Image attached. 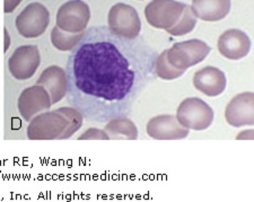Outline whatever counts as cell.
Instances as JSON below:
<instances>
[{"instance_id": "1", "label": "cell", "mask_w": 254, "mask_h": 202, "mask_svg": "<svg viewBox=\"0 0 254 202\" xmlns=\"http://www.w3.org/2000/svg\"><path fill=\"white\" fill-rule=\"evenodd\" d=\"M157 56L139 36L128 40L113 34L108 26L89 27L67 61L68 103L91 122L128 117L156 78Z\"/></svg>"}, {"instance_id": "2", "label": "cell", "mask_w": 254, "mask_h": 202, "mask_svg": "<svg viewBox=\"0 0 254 202\" xmlns=\"http://www.w3.org/2000/svg\"><path fill=\"white\" fill-rule=\"evenodd\" d=\"M175 117L186 129L203 131L212 125L215 114L211 106L201 98L189 97L181 102Z\"/></svg>"}, {"instance_id": "3", "label": "cell", "mask_w": 254, "mask_h": 202, "mask_svg": "<svg viewBox=\"0 0 254 202\" xmlns=\"http://www.w3.org/2000/svg\"><path fill=\"white\" fill-rule=\"evenodd\" d=\"M211 48L201 40L192 39L175 43L167 49L166 58L172 67L186 71L206 59Z\"/></svg>"}, {"instance_id": "4", "label": "cell", "mask_w": 254, "mask_h": 202, "mask_svg": "<svg viewBox=\"0 0 254 202\" xmlns=\"http://www.w3.org/2000/svg\"><path fill=\"white\" fill-rule=\"evenodd\" d=\"M68 127V119L58 110L46 111L32 119L26 135L30 140H60Z\"/></svg>"}, {"instance_id": "5", "label": "cell", "mask_w": 254, "mask_h": 202, "mask_svg": "<svg viewBox=\"0 0 254 202\" xmlns=\"http://www.w3.org/2000/svg\"><path fill=\"white\" fill-rule=\"evenodd\" d=\"M108 27L113 34L133 40L140 34L141 22L136 8L125 2L111 7L108 15Z\"/></svg>"}, {"instance_id": "6", "label": "cell", "mask_w": 254, "mask_h": 202, "mask_svg": "<svg viewBox=\"0 0 254 202\" xmlns=\"http://www.w3.org/2000/svg\"><path fill=\"white\" fill-rule=\"evenodd\" d=\"M50 24V13L40 2H31L15 19L16 30L23 38L35 39L46 33Z\"/></svg>"}, {"instance_id": "7", "label": "cell", "mask_w": 254, "mask_h": 202, "mask_svg": "<svg viewBox=\"0 0 254 202\" xmlns=\"http://www.w3.org/2000/svg\"><path fill=\"white\" fill-rule=\"evenodd\" d=\"M91 20V8L83 0H68L59 7L56 26L67 33L85 32Z\"/></svg>"}, {"instance_id": "8", "label": "cell", "mask_w": 254, "mask_h": 202, "mask_svg": "<svg viewBox=\"0 0 254 202\" xmlns=\"http://www.w3.org/2000/svg\"><path fill=\"white\" fill-rule=\"evenodd\" d=\"M186 7L187 3L176 0H151L145 8V17L150 26L166 31L179 22Z\"/></svg>"}, {"instance_id": "9", "label": "cell", "mask_w": 254, "mask_h": 202, "mask_svg": "<svg viewBox=\"0 0 254 202\" xmlns=\"http://www.w3.org/2000/svg\"><path fill=\"white\" fill-rule=\"evenodd\" d=\"M10 75L17 80H27L35 75L41 65V53L34 44L18 47L8 59Z\"/></svg>"}, {"instance_id": "10", "label": "cell", "mask_w": 254, "mask_h": 202, "mask_svg": "<svg viewBox=\"0 0 254 202\" xmlns=\"http://www.w3.org/2000/svg\"><path fill=\"white\" fill-rule=\"evenodd\" d=\"M51 106L50 94L40 85H34L24 89L17 101L18 112L27 122H30L38 114L49 111Z\"/></svg>"}, {"instance_id": "11", "label": "cell", "mask_w": 254, "mask_h": 202, "mask_svg": "<svg viewBox=\"0 0 254 202\" xmlns=\"http://www.w3.org/2000/svg\"><path fill=\"white\" fill-rule=\"evenodd\" d=\"M225 119L231 127L241 128L254 125V94L244 92L237 94L225 110Z\"/></svg>"}, {"instance_id": "12", "label": "cell", "mask_w": 254, "mask_h": 202, "mask_svg": "<svg viewBox=\"0 0 254 202\" xmlns=\"http://www.w3.org/2000/svg\"><path fill=\"white\" fill-rule=\"evenodd\" d=\"M251 40L247 33L239 28H229L219 36L218 51L228 60H241L251 51Z\"/></svg>"}, {"instance_id": "13", "label": "cell", "mask_w": 254, "mask_h": 202, "mask_svg": "<svg viewBox=\"0 0 254 202\" xmlns=\"http://www.w3.org/2000/svg\"><path fill=\"white\" fill-rule=\"evenodd\" d=\"M147 135L156 140H181L186 139L190 130L183 128L171 114L157 115L147 123Z\"/></svg>"}, {"instance_id": "14", "label": "cell", "mask_w": 254, "mask_h": 202, "mask_svg": "<svg viewBox=\"0 0 254 202\" xmlns=\"http://www.w3.org/2000/svg\"><path fill=\"white\" fill-rule=\"evenodd\" d=\"M193 86L196 90L208 97H217L222 95L227 86L226 75L223 70L208 66L195 71Z\"/></svg>"}, {"instance_id": "15", "label": "cell", "mask_w": 254, "mask_h": 202, "mask_svg": "<svg viewBox=\"0 0 254 202\" xmlns=\"http://www.w3.org/2000/svg\"><path fill=\"white\" fill-rule=\"evenodd\" d=\"M36 85L42 86L50 94L52 104H57L64 100L67 95L68 81L65 70L59 66H50L41 73Z\"/></svg>"}, {"instance_id": "16", "label": "cell", "mask_w": 254, "mask_h": 202, "mask_svg": "<svg viewBox=\"0 0 254 202\" xmlns=\"http://www.w3.org/2000/svg\"><path fill=\"white\" fill-rule=\"evenodd\" d=\"M231 6V0H192L190 8L196 19L218 22L229 14Z\"/></svg>"}, {"instance_id": "17", "label": "cell", "mask_w": 254, "mask_h": 202, "mask_svg": "<svg viewBox=\"0 0 254 202\" xmlns=\"http://www.w3.org/2000/svg\"><path fill=\"white\" fill-rule=\"evenodd\" d=\"M104 131L109 135V139L113 140H137L138 129L133 121L127 117L114 118L108 121L104 127Z\"/></svg>"}, {"instance_id": "18", "label": "cell", "mask_w": 254, "mask_h": 202, "mask_svg": "<svg viewBox=\"0 0 254 202\" xmlns=\"http://www.w3.org/2000/svg\"><path fill=\"white\" fill-rule=\"evenodd\" d=\"M84 34L85 32L77 33V34L67 33L61 31L58 26H55L51 31V43L57 50L69 52L76 48V45L83 39Z\"/></svg>"}, {"instance_id": "19", "label": "cell", "mask_w": 254, "mask_h": 202, "mask_svg": "<svg viewBox=\"0 0 254 202\" xmlns=\"http://www.w3.org/2000/svg\"><path fill=\"white\" fill-rule=\"evenodd\" d=\"M166 52L167 50L163 51L157 56L156 61H155V68H154L155 73H156V77L161 78L163 80L178 79V78L183 76L186 71L172 67L169 61H167Z\"/></svg>"}, {"instance_id": "20", "label": "cell", "mask_w": 254, "mask_h": 202, "mask_svg": "<svg viewBox=\"0 0 254 202\" xmlns=\"http://www.w3.org/2000/svg\"><path fill=\"white\" fill-rule=\"evenodd\" d=\"M195 25H196L195 16L193 15V13H192L190 6L187 5V7L184 8V11L179 22L176 23L173 27L166 30V32L172 36H183V35L189 34V33L193 31Z\"/></svg>"}, {"instance_id": "21", "label": "cell", "mask_w": 254, "mask_h": 202, "mask_svg": "<svg viewBox=\"0 0 254 202\" xmlns=\"http://www.w3.org/2000/svg\"><path fill=\"white\" fill-rule=\"evenodd\" d=\"M57 110H58L61 114H64L69 121L68 129L65 130V133L63 135H61L60 140L69 139L72 135H75L77 131L80 129L81 126H83L84 117L81 115L78 110L72 108V106H69V108H60Z\"/></svg>"}, {"instance_id": "22", "label": "cell", "mask_w": 254, "mask_h": 202, "mask_svg": "<svg viewBox=\"0 0 254 202\" xmlns=\"http://www.w3.org/2000/svg\"><path fill=\"white\" fill-rule=\"evenodd\" d=\"M78 140H109V135L104 130L97 128H89L85 133L79 135Z\"/></svg>"}, {"instance_id": "23", "label": "cell", "mask_w": 254, "mask_h": 202, "mask_svg": "<svg viewBox=\"0 0 254 202\" xmlns=\"http://www.w3.org/2000/svg\"><path fill=\"white\" fill-rule=\"evenodd\" d=\"M23 0H3V11L6 14H10L19 6Z\"/></svg>"}, {"instance_id": "24", "label": "cell", "mask_w": 254, "mask_h": 202, "mask_svg": "<svg viewBox=\"0 0 254 202\" xmlns=\"http://www.w3.org/2000/svg\"><path fill=\"white\" fill-rule=\"evenodd\" d=\"M253 138H254V133H253L252 129L245 130V131H243V133L239 134V135H237V137H236L237 140H241V139H250V140H253Z\"/></svg>"}, {"instance_id": "25", "label": "cell", "mask_w": 254, "mask_h": 202, "mask_svg": "<svg viewBox=\"0 0 254 202\" xmlns=\"http://www.w3.org/2000/svg\"><path fill=\"white\" fill-rule=\"evenodd\" d=\"M3 35H5V44H3L5 45V48H3V51L7 52L8 49H9V47H10V35H9V33H8L7 28L3 30Z\"/></svg>"}]
</instances>
